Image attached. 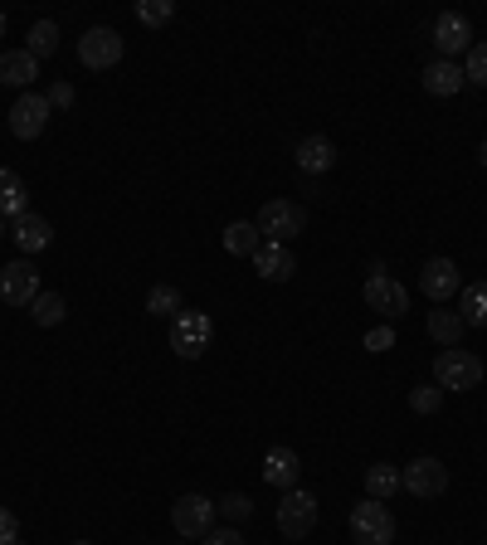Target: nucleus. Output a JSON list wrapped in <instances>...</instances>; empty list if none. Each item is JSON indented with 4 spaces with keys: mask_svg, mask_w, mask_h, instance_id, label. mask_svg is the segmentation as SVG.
Returning <instances> with one entry per match:
<instances>
[{
    "mask_svg": "<svg viewBox=\"0 0 487 545\" xmlns=\"http://www.w3.org/2000/svg\"><path fill=\"white\" fill-rule=\"evenodd\" d=\"M20 541V516L10 507H0V545H15Z\"/></svg>",
    "mask_w": 487,
    "mask_h": 545,
    "instance_id": "32",
    "label": "nucleus"
},
{
    "mask_svg": "<svg viewBox=\"0 0 487 545\" xmlns=\"http://www.w3.org/2000/svg\"><path fill=\"white\" fill-rule=\"evenodd\" d=\"M54 49H59V25H54V20H39V25H30L25 54H30V59H49Z\"/></svg>",
    "mask_w": 487,
    "mask_h": 545,
    "instance_id": "26",
    "label": "nucleus"
},
{
    "mask_svg": "<svg viewBox=\"0 0 487 545\" xmlns=\"http://www.w3.org/2000/svg\"><path fill=\"white\" fill-rule=\"evenodd\" d=\"M5 30H10V20H5V10H0V39H5Z\"/></svg>",
    "mask_w": 487,
    "mask_h": 545,
    "instance_id": "37",
    "label": "nucleus"
},
{
    "mask_svg": "<svg viewBox=\"0 0 487 545\" xmlns=\"http://www.w3.org/2000/svg\"><path fill=\"white\" fill-rule=\"evenodd\" d=\"M463 78H468V83H478V88H487V39H473L468 64H463Z\"/></svg>",
    "mask_w": 487,
    "mask_h": 545,
    "instance_id": "29",
    "label": "nucleus"
},
{
    "mask_svg": "<svg viewBox=\"0 0 487 545\" xmlns=\"http://www.w3.org/2000/svg\"><path fill=\"white\" fill-rule=\"evenodd\" d=\"M293 161H298L302 176H327V171L337 166V146H332V137L312 132V137H302V142H298Z\"/></svg>",
    "mask_w": 487,
    "mask_h": 545,
    "instance_id": "14",
    "label": "nucleus"
},
{
    "mask_svg": "<svg viewBox=\"0 0 487 545\" xmlns=\"http://www.w3.org/2000/svg\"><path fill=\"white\" fill-rule=\"evenodd\" d=\"M458 317L468 327H487V283H473V288L458 292Z\"/></svg>",
    "mask_w": 487,
    "mask_h": 545,
    "instance_id": "24",
    "label": "nucleus"
},
{
    "mask_svg": "<svg viewBox=\"0 0 487 545\" xmlns=\"http://www.w3.org/2000/svg\"><path fill=\"white\" fill-rule=\"evenodd\" d=\"M254 224H259V234H268V244H288L307 229V210L293 205V200H268Z\"/></svg>",
    "mask_w": 487,
    "mask_h": 545,
    "instance_id": "7",
    "label": "nucleus"
},
{
    "mask_svg": "<svg viewBox=\"0 0 487 545\" xmlns=\"http://www.w3.org/2000/svg\"><path fill=\"white\" fill-rule=\"evenodd\" d=\"M30 317H35L39 327H59V322L69 317V302H64L59 292H39L35 302H30Z\"/></svg>",
    "mask_w": 487,
    "mask_h": 545,
    "instance_id": "25",
    "label": "nucleus"
},
{
    "mask_svg": "<svg viewBox=\"0 0 487 545\" xmlns=\"http://www.w3.org/2000/svg\"><path fill=\"white\" fill-rule=\"evenodd\" d=\"M10 239H15V249L20 254H39V249H49V239H54V229H49V219L44 215H20L10 224Z\"/></svg>",
    "mask_w": 487,
    "mask_h": 545,
    "instance_id": "17",
    "label": "nucleus"
},
{
    "mask_svg": "<svg viewBox=\"0 0 487 545\" xmlns=\"http://www.w3.org/2000/svg\"><path fill=\"white\" fill-rule=\"evenodd\" d=\"M405 482H400V468L395 463H375V468H366V497H375V502H385V497H395Z\"/></svg>",
    "mask_w": 487,
    "mask_h": 545,
    "instance_id": "23",
    "label": "nucleus"
},
{
    "mask_svg": "<svg viewBox=\"0 0 487 545\" xmlns=\"http://www.w3.org/2000/svg\"><path fill=\"white\" fill-rule=\"evenodd\" d=\"M395 511L385 507V502H375V497H366V502H356L351 507V536H356V545H395Z\"/></svg>",
    "mask_w": 487,
    "mask_h": 545,
    "instance_id": "1",
    "label": "nucleus"
},
{
    "mask_svg": "<svg viewBox=\"0 0 487 545\" xmlns=\"http://www.w3.org/2000/svg\"><path fill=\"white\" fill-rule=\"evenodd\" d=\"M390 346H395V331H390V327L366 331V351H390Z\"/></svg>",
    "mask_w": 487,
    "mask_h": 545,
    "instance_id": "35",
    "label": "nucleus"
},
{
    "mask_svg": "<svg viewBox=\"0 0 487 545\" xmlns=\"http://www.w3.org/2000/svg\"><path fill=\"white\" fill-rule=\"evenodd\" d=\"M0 297H5L10 307H30L39 297V268L30 258H15V263L0 268Z\"/></svg>",
    "mask_w": 487,
    "mask_h": 545,
    "instance_id": "11",
    "label": "nucleus"
},
{
    "mask_svg": "<svg viewBox=\"0 0 487 545\" xmlns=\"http://www.w3.org/2000/svg\"><path fill=\"white\" fill-rule=\"evenodd\" d=\"M463 83H468V78H463V64H453V59H434V64L424 69V93H434V98H453Z\"/></svg>",
    "mask_w": 487,
    "mask_h": 545,
    "instance_id": "19",
    "label": "nucleus"
},
{
    "mask_svg": "<svg viewBox=\"0 0 487 545\" xmlns=\"http://www.w3.org/2000/svg\"><path fill=\"white\" fill-rule=\"evenodd\" d=\"M210 341H215V322H210L205 312H181V317L171 322V351H176L181 361H200V356L210 351Z\"/></svg>",
    "mask_w": 487,
    "mask_h": 545,
    "instance_id": "4",
    "label": "nucleus"
},
{
    "mask_svg": "<svg viewBox=\"0 0 487 545\" xmlns=\"http://www.w3.org/2000/svg\"><path fill=\"white\" fill-rule=\"evenodd\" d=\"M434 49H439V59L468 54V49H473V20L458 15V10H444V15L434 20Z\"/></svg>",
    "mask_w": 487,
    "mask_h": 545,
    "instance_id": "12",
    "label": "nucleus"
},
{
    "mask_svg": "<svg viewBox=\"0 0 487 545\" xmlns=\"http://www.w3.org/2000/svg\"><path fill=\"white\" fill-rule=\"evenodd\" d=\"M302 477V458L293 448H268V458H263V482L268 487H278V492H293Z\"/></svg>",
    "mask_w": 487,
    "mask_h": 545,
    "instance_id": "16",
    "label": "nucleus"
},
{
    "mask_svg": "<svg viewBox=\"0 0 487 545\" xmlns=\"http://www.w3.org/2000/svg\"><path fill=\"white\" fill-rule=\"evenodd\" d=\"M439 404H444V390H439V385H414L410 390L414 414H439Z\"/></svg>",
    "mask_w": 487,
    "mask_h": 545,
    "instance_id": "30",
    "label": "nucleus"
},
{
    "mask_svg": "<svg viewBox=\"0 0 487 545\" xmlns=\"http://www.w3.org/2000/svg\"><path fill=\"white\" fill-rule=\"evenodd\" d=\"M44 98H49V108H74V83H54Z\"/></svg>",
    "mask_w": 487,
    "mask_h": 545,
    "instance_id": "33",
    "label": "nucleus"
},
{
    "mask_svg": "<svg viewBox=\"0 0 487 545\" xmlns=\"http://www.w3.org/2000/svg\"><path fill=\"white\" fill-rule=\"evenodd\" d=\"M147 312L151 317H171V322H176V317H181V292L171 288V283H156V288L147 292Z\"/></svg>",
    "mask_w": 487,
    "mask_h": 545,
    "instance_id": "27",
    "label": "nucleus"
},
{
    "mask_svg": "<svg viewBox=\"0 0 487 545\" xmlns=\"http://www.w3.org/2000/svg\"><path fill=\"white\" fill-rule=\"evenodd\" d=\"M205 545H244V536H239V526H215L205 536Z\"/></svg>",
    "mask_w": 487,
    "mask_h": 545,
    "instance_id": "34",
    "label": "nucleus"
},
{
    "mask_svg": "<svg viewBox=\"0 0 487 545\" xmlns=\"http://www.w3.org/2000/svg\"><path fill=\"white\" fill-rule=\"evenodd\" d=\"M434 385L439 390H478L483 385V361L473 356V351H439V361H434Z\"/></svg>",
    "mask_w": 487,
    "mask_h": 545,
    "instance_id": "2",
    "label": "nucleus"
},
{
    "mask_svg": "<svg viewBox=\"0 0 487 545\" xmlns=\"http://www.w3.org/2000/svg\"><path fill=\"white\" fill-rule=\"evenodd\" d=\"M49 117H54V108H49L44 93H20L15 108H10V137L15 142H35L39 132L49 127Z\"/></svg>",
    "mask_w": 487,
    "mask_h": 545,
    "instance_id": "9",
    "label": "nucleus"
},
{
    "mask_svg": "<svg viewBox=\"0 0 487 545\" xmlns=\"http://www.w3.org/2000/svg\"><path fill=\"white\" fill-rule=\"evenodd\" d=\"M74 545H88V541H74Z\"/></svg>",
    "mask_w": 487,
    "mask_h": 545,
    "instance_id": "39",
    "label": "nucleus"
},
{
    "mask_svg": "<svg viewBox=\"0 0 487 545\" xmlns=\"http://www.w3.org/2000/svg\"><path fill=\"white\" fill-rule=\"evenodd\" d=\"M463 331H468V322H463L458 312H449V307H434V312H429V336H434L444 351L463 341Z\"/></svg>",
    "mask_w": 487,
    "mask_h": 545,
    "instance_id": "22",
    "label": "nucleus"
},
{
    "mask_svg": "<svg viewBox=\"0 0 487 545\" xmlns=\"http://www.w3.org/2000/svg\"><path fill=\"white\" fill-rule=\"evenodd\" d=\"M259 244H263V234H259L254 219H234V224L225 229V249L234 258H254L259 254Z\"/></svg>",
    "mask_w": 487,
    "mask_h": 545,
    "instance_id": "21",
    "label": "nucleus"
},
{
    "mask_svg": "<svg viewBox=\"0 0 487 545\" xmlns=\"http://www.w3.org/2000/svg\"><path fill=\"white\" fill-rule=\"evenodd\" d=\"M171 15H176V5H171V0H137V20H142L147 30L171 25Z\"/></svg>",
    "mask_w": 487,
    "mask_h": 545,
    "instance_id": "28",
    "label": "nucleus"
},
{
    "mask_svg": "<svg viewBox=\"0 0 487 545\" xmlns=\"http://www.w3.org/2000/svg\"><path fill=\"white\" fill-rule=\"evenodd\" d=\"M5 234H10V224H5V219H0V239H5Z\"/></svg>",
    "mask_w": 487,
    "mask_h": 545,
    "instance_id": "38",
    "label": "nucleus"
},
{
    "mask_svg": "<svg viewBox=\"0 0 487 545\" xmlns=\"http://www.w3.org/2000/svg\"><path fill=\"white\" fill-rule=\"evenodd\" d=\"M215 507H220V516H229V526H239V521L254 516V502H249L244 492H229L225 502H215Z\"/></svg>",
    "mask_w": 487,
    "mask_h": 545,
    "instance_id": "31",
    "label": "nucleus"
},
{
    "mask_svg": "<svg viewBox=\"0 0 487 545\" xmlns=\"http://www.w3.org/2000/svg\"><path fill=\"white\" fill-rule=\"evenodd\" d=\"M419 288H424V297H429L434 307H444L453 292H463L458 263H453V258H429V263H424V273H419Z\"/></svg>",
    "mask_w": 487,
    "mask_h": 545,
    "instance_id": "13",
    "label": "nucleus"
},
{
    "mask_svg": "<svg viewBox=\"0 0 487 545\" xmlns=\"http://www.w3.org/2000/svg\"><path fill=\"white\" fill-rule=\"evenodd\" d=\"M122 35L117 30H108V25H93V30H83L78 35V64L83 69H93V73H103V69H117L122 64Z\"/></svg>",
    "mask_w": 487,
    "mask_h": 545,
    "instance_id": "3",
    "label": "nucleus"
},
{
    "mask_svg": "<svg viewBox=\"0 0 487 545\" xmlns=\"http://www.w3.org/2000/svg\"><path fill=\"white\" fill-rule=\"evenodd\" d=\"M215 502L210 497H200V492H186V497H176V507H171V526H176V536H186V541H205L210 531H215Z\"/></svg>",
    "mask_w": 487,
    "mask_h": 545,
    "instance_id": "5",
    "label": "nucleus"
},
{
    "mask_svg": "<svg viewBox=\"0 0 487 545\" xmlns=\"http://www.w3.org/2000/svg\"><path fill=\"white\" fill-rule=\"evenodd\" d=\"M35 78H39V59H30L25 49L0 54V83H5V88H30Z\"/></svg>",
    "mask_w": 487,
    "mask_h": 545,
    "instance_id": "20",
    "label": "nucleus"
},
{
    "mask_svg": "<svg viewBox=\"0 0 487 545\" xmlns=\"http://www.w3.org/2000/svg\"><path fill=\"white\" fill-rule=\"evenodd\" d=\"M400 482H405L410 497L429 502V497H444V492H449V468H444L439 458H414V463L400 468Z\"/></svg>",
    "mask_w": 487,
    "mask_h": 545,
    "instance_id": "8",
    "label": "nucleus"
},
{
    "mask_svg": "<svg viewBox=\"0 0 487 545\" xmlns=\"http://www.w3.org/2000/svg\"><path fill=\"white\" fill-rule=\"evenodd\" d=\"M20 215H30V185L20 181L15 171H5V166H0V219H5V224H15Z\"/></svg>",
    "mask_w": 487,
    "mask_h": 545,
    "instance_id": "18",
    "label": "nucleus"
},
{
    "mask_svg": "<svg viewBox=\"0 0 487 545\" xmlns=\"http://www.w3.org/2000/svg\"><path fill=\"white\" fill-rule=\"evenodd\" d=\"M366 307H371L375 317H385V322H400L405 312H410V292L400 288L395 278H385V273H375V278H366Z\"/></svg>",
    "mask_w": 487,
    "mask_h": 545,
    "instance_id": "10",
    "label": "nucleus"
},
{
    "mask_svg": "<svg viewBox=\"0 0 487 545\" xmlns=\"http://www.w3.org/2000/svg\"><path fill=\"white\" fill-rule=\"evenodd\" d=\"M254 273H259L263 283H288V278L298 273V258H293L288 244H268V239H263L259 254H254Z\"/></svg>",
    "mask_w": 487,
    "mask_h": 545,
    "instance_id": "15",
    "label": "nucleus"
},
{
    "mask_svg": "<svg viewBox=\"0 0 487 545\" xmlns=\"http://www.w3.org/2000/svg\"><path fill=\"white\" fill-rule=\"evenodd\" d=\"M317 497L312 492H302V487H293V492H283V502H278V531L288 536V541H307L312 531H317Z\"/></svg>",
    "mask_w": 487,
    "mask_h": 545,
    "instance_id": "6",
    "label": "nucleus"
},
{
    "mask_svg": "<svg viewBox=\"0 0 487 545\" xmlns=\"http://www.w3.org/2000/svg\"><path fill=\"white\" fill-rule=\"evenodd\" d=\"M478 166H487V142L478 146Z\"/></svg>",
    "mask_w": 487,
    "mask_h": 545,
    "instance_id": "36",
    "label": "nucleus"
}]
</instances>
